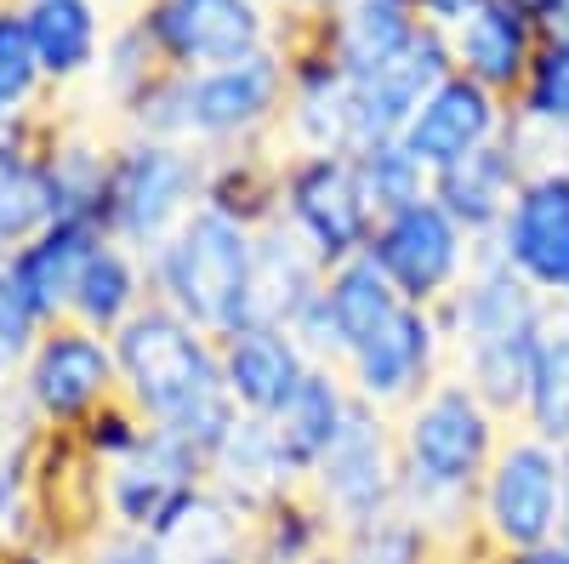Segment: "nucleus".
<instances>
[{
    "instance_id": "f257e3e1",
    "label": "nucleus",
    "mask_w": 569,
    "mask_h": 564,
    "mask_svg": "<svg viewBox=\"0 0 569 564\" xmlns=\"http://www.w3.org/2000/svg\"><path fill=\"white\" fill-rule=\"evenodd\" d=\"M399 428V513L445 547V558L472 553V491L496 462L512 422L496 416L461 376H439L416 405L393 416Z\"/></svg>"
},
{
    "instance_id": "f03ea898",
    "label": "nucleus",
    "mask_w": 569,
    "mask_h": 564,
    "mask_svg": "<svg viewBox=\"0 0 569 564\" xmlns=\"http://www.w3.org/2000/svg\"><path fill=\"white\" fill-rule=\"evenodd\" d=\"M120 359V399L160 434H177L194 451H211L233 422L240 405L222 383V348L194 319L171 314L166 303H149L137 319L114 332Z\"/></svg>"
},
{
    "instance_id": "7ed1b4c3",
    "label": "nucleus",
    "mask_w": 569,
    "mask_h": 564,
    "mask_svg": "<svg viewBox=\"0 0 569 564\" xmlns=\"http://www.w3.org/2000/svg\"><path fill=\"white\" fill-rule=\"evenodd\" d=\"M284 91H291V63H284V40H279L222 69H200V75L166 69L131 103L126 126L137 137H166V144H188L200 155L279 149Z\"/></svg>"
},
{
    "instance_id": "20e7f679",
    "label": "nucleus",
    "mask_w": 569,
    "mask_h": 564,
    "mask_svg": "<svg viewBox=\"0 0 569 564\" xmlns=\"http://www.w3.org/2000/svg\"><path fill=\"white\" fill-rule=\"evenodd\" d=\"M541 314H547V297L525 286L496 257L490 240L479 246V263L461 279V291L439 308L445 337H450V370L507 422L525 416V399H530Z\"/></svg>"
},
{
    "instance_id": "39448f33",
    "label": "nucleus",
    "mask_w": 569,
    "mask_h": 564,
    "mask_svg": "<svg viewBox=\"0 0 569 564\" xmlns=\"http://www.w3.org/2000/svg\"><path fill=\"white\" fill-rule=\"evenodd\" d=\"M149 286L154 303L194 319L200 332L211 337L240 332L257 303V228L200 206L149 257Z\"/></svg>"
},
{
    "instance_id": "423d86ee",
    "label": "nucleus",
    "mask_w": 569,
    "mask_h": 564,
    "mask_svg": "<svg viewBox=\"0 0 569 564\" xmlns=\"http://www.w3.org/2000/svg\"><path fill=\"white\" fill-rule=\"evenodd\" d=\"M206 200V155L166 137L120 131L109 144V177L98 195V228L109 240L154 257Z\"/></svg>"
},
{
    "instance_id": "0eeeda50",
    "label": "nucleus",
    "mask_w": 569,
    "mask_h": 564,
    "mask_svg": "<svg viewBox=\"0 0 569 564\" xmlns=\"http://www.w3.org/2000/svg\"><path fill=\"white\" fill-rule=\"evenodd\" d=\"M558 513H563V451L512 422L479 491H472V558L558 542Z\"/></svg>"
},
{
    "instance_id": "6e6552de",
    "label": "nucleus",
    "mask_w": 569,
    "mask_h": 564,
    "mask_svg": "<svg viewBox=\"0 0 569 564\" xmlns=\"http://www.w3.org/2000/svg\"><path fill=\"white\" fill-rule=\"evenodd\" d=\"M12 394L40 434H80L91 416L120 399L114 337L91 332L80 319L46 325L23 359V370L12 376Z\"/></svg>"
},
{
    "instance_id": "1a4fd4ad",
    "label": "nucleus",
    "mask_w": 569,
    "mask_h": 564,
    "mask_svg": "<svg viewBox=\"0 0 569 564\" xmlns=\"http://www.w3.org/2000/svg\"><path fill=\"white\" fill-rule=\"evenodd\" d=\"M131 23L149 34L154 58L177 75L240 63L284 40L279 7H262V0H137Z\"/></svg>"
},
{
    "instance_id": "9d476101",
    "label": "nucleus",
    "mask_w": 569,
    "mask_h": 564,
    "mask_svg": "<svg viewBox=\"0 0 569 564\" xmlns=\"http://www.w3.org/2000/svg\"><path fill=\"white\" fill-rule=\"evenodd\" d=\"M279 222L325 263H353L370 251L376 211L353 155H284L279 149Z\"/></svg>"
},
{
    "instance_id": "9b49d317",
    "label": "nucleus",
    "mask_w": 569,
    "mask_h": 564,
    "mask_svg": "<svg viewBox=\"0 0 569 564\" xmlns=\"http://www.w3.org/2000/svg\"><path fill=\"white\" fill-rule=\"evenodd\" d=\"M479 246L472 234L427 195V200H410L388 217H376V234H370V263L388 274V286L410 303V308H445L461 279L479 263Z\"/></svg>"
},
{
    "instance_id": "f8f14e48",
    "label": "nucleus",
    "mask_w": 569,
    "mask_h": 564,
    "mask_svg": "<svg viewBox=\"0 0 569 564\" xmlns=\"http://www.w3.org/2000/svg\"><path fill=\"white\" fill-rule=\"evenodd\" d=\"M399 479H405V467H399L393 416L353 405L348 428L308 474V496L337 520V531H359L370 520H382V513H399Z\"/></svg>"
},
{
    "instance_id": "ddd939ff",
    "label": "nucleus",
    "mask_w": 569,
    "mask_h": 564,
    "mask_svg": "<svg viewBox=\"0 0 569 564\" xmlns=\"http://www.w3.org/2000/svg\"><path fill=\"white\" fill-rule=\"evenodd\" d=\"M342 376H348L353 399L382 410V416H399L405 405H416L439 376H450V337H445L439 308H410L405 303L382 332L365 337L342 359Z\"/></svg>"
},
{
    "instance_id": "4468645a",
    "label": "nucleus",
    "mask_w": 569,
    "mask_h": 564,
    "mask_svg": "<svg viewBox=\"0 0 569 564\" xmlns=\"http://www.w3.org/2000/svg\"><path fill=\"white\" fill-rule=\"evenodd\" d=\"M284 63H291V91H284L279 149L284 155H353V80L325 52V40L308 23L284 18Z\"/></svg>"
},
{
    "instance_id": "2eb2a0df",
    "label": "nucleus",
    "mask_w": 569,
    "mask_h": 564,
    "mask_svg": "<svg viewBox=\"0 0 569 564\" xmlns=\"http://www.w3.org/2000/svg\"><path fill=\"white\" fill-rule=\"evenodd\" d=\"M200 491H206V451H194L177 434H160V428H149V439L131 456L103 467L109 525L137 531V536H160Z\"/></svg>"
},
{
    "instance_id": "dca6fc26",
    "label": "nucleus",
    "mask_w": 569,
    "mask_h": 564,
    "mask_svg": "<svg viewBox=\"0 0 569 564\" xmlns=\"http://www.w3.org/2000/svg\"><path fill=\"white\" fill-rule=\"evenodd\" d=\"M490 246L547 303L569 297V160L536 166L525 177V188H518V200Z\"/></svg>"
},
{
    "instance_id": "f3484780",
    "label": "nucleus",
    "mask_w": 569,
    "mask_h": 564,
    "mask_svg": "<svg viewBox=\"0 0 569 564\" xmlns=\"http://www.w3.org/2000/svg\"><path fill=\"white\" fill-rule=\"evenodd\" d=\"M399 308H405V297L388 286V274L370 257H353V263L325 268V286H319L313 308L291 325V332L308 343V354L319 365H342L365 337L382 332Z\"/></svg>"
},
{
    "instance_id": "a211bd4d",
    "label": "nucleus",
    "mask_w": 569,
    "mask_h": 564,
    "mask_svg": "<svg viewBox=\"0 0 569 564\" xmlns=\"http://www.w3.org/2000/svg\"><path fill=\"white\" fill-rule=\"evenodd\" d=\"M507 126H512V103L496 98L490 86L450 69L433 91H427V103L416 109V120L405 126V149L427 171H445V166H456L467 155L501 144Z\"/></svg>"
},
{
    "instance_id": "6ab92c4d",
    "label": "nucleus",
    "mask_w": 569,
    "mask_h": 564,
    "mask_svg": "<svg viewBox=\"0 0 569 564\" xmlns=\"http://www.w3.org/2000/svg\"><path fill=\"white\" fill-rule=\"evenodd\" d=\"M450 69H456L450 63V34L421 29L399 58H388L382 69L359 75L353 80V149L405 137V126L427 103V91H433Z\"/></svg>"
},
{
    "instance_id": "aec40b11",
    "label": "nucleus",
    "mask_w": 569,
    "mask_h": 564,
    "mask_svg": "<svg viewBox=\"0 0 569 564\" xmlns=\"http://www.w3.org/2000/svg\"><path fill=\"white\" fill-rule=\"evenodd\" d=\"M217 348H222L228 399L240 405V416H273L319 365L291 325H273V319H246L240 332L217 337Z\"/></svg>"
},
{
    "instance_id": "412c9836",
    "label": "nucleus",
    "mask_w": 569,
    "mask_h": 564,
    "mask_svg": "<svg viewBox=\"0 0 569 564\" xmlns=\"http://www.w3.org/2000/svg\"><path fill=\"white\" fill-rule=\"evenodd\" d=\"M34 513H40V542L80 547L109 525L103 507V467L80 451L74 434H46L34 462Z\"/></svg>"
},
{
    "instance_id": "4be33fe9",
    "label": "nucleus",
    "mask_w": 569,
    "mask_h": 564,
    "mask_svg": "<svg viewBox=\"0 0 569 564\" xmlns=\"http://www.w3.org/2000/svg\"><path fill=\"white\" fill-rule=\"evenodd\" d=\"M206 485L211 496H222L233 513H268L273 502H284L291 491H302V474L291 467V456L279 451L268 416H240L233 428L206 451Z\"/></svg>"
},
{
    "instance_id": "5701e85b",
    "label": "nucleus",
    "mask_w": 569,
    "mask_h": 564,
    "mask_svg": "<svg viewBox=\"0 0 569 564\" xmlns=\"http://www.w3.org/2000/svg\"><path fill=\"white\" fill-rule=\"evenodd\" d=\"M109 234L98 228V217H52L29 246H18L7 263H12V279L18 291L29 297V308L40 314V325H58L69 319L74 308V286Z\"/></svg>"
},
{
    "instance_id": "b1692460",
    "label": "nucleus",
    "mask_w": 569,
    "mask_h": 564,
    "mask_svg": "<svg viewBox=\"0 0 569 564\" xmlns=\"http://www.w3.org/2000/svg\"><path fill=\"white\" fill-rule=\"evenodd\" d=\"M541 52V29L530 18L525 0H490L479 18H467L456 34H450V63L456 75L490 86L496 98L512 103V91L525 86L530 63Z\"/></svg>"
},
{
    "instance_id": "393cba45",
    "label": "nucleus",
    "mask_w": 569,
    "mask_h": 564,
    "mask_svg": "<svg viewBox=\"0 0 569 564\" xmlns=\"http://www.w3.org/2000/svg\"><path fill=\"white\" fill-rule=\"evenodd\" d=\"M18 12H23V29L34 40V58L52 91L98 75L103 46L114 34L103 0H18Z\"/></svg>"
},
{
    "instance_id": "a878e982",
    "label": "nucleus",
    "mask_w": 569,
    "mask_h": 564,
    "mask_svg": "<svg viewBox=\"0 0 569 564\" xmlns=\"http://www.w3.org/2000/svg\"><path fill=\"white\" fill-rule=\"evenodd\" d=\"M46 144H52V120L0 131V257H12L52 217H63Z\"/></svg>"
},
{
    "instance_id": "bb28decb",
    "label": "nucleus",
    "mask_w": 569,
    "mask_h": 564,
    "mask_svg": "<svg viewBox=\"0 0 569 564\" xmlns=\"http://www.w3.org/2000/svg\"><path fill=\"white\" fill-rule=\"evenodd\" d=\"M525 177H530L525 155L512 149V137H501V144H490L479 155H467V160L433 171V200L472 234V240H496V228L507 222Z\"/></svg>"
},
{
    "instance_id": "cd10ccee",
    "label": "nucleus",
    "mask_w": 569,
    "mask_h": 564,
    "mask_svg": "<svg viewBox=\"0 0 569 564\" xmlns=\"http://www.w3.org/2000/svg\"><path fill=\"white\" fill-rule=\"evenodd\" d=\"M507 137L530 171L569 160V40H541L525 86L512 91Z\"/></svg>"
},
{
    "instance_id": "c85d7f7f",
    "label": "nucleus",
    "mask_w": 569,
    "mask_h": 564,
    "mask_svg": "<svg viewBox=\"0 0 569 564\" xmlns=\"http://www.w3.org/2000/svg\"><path fill=\"white\" fill-rule=\"evenodd\" d=\"M353 405H359V399H353V388H348L342 365H313V370L302 376V388L268 416V428H273L279 451L291 456V467L302 474V485H308V474L319 467V456L337 445V434L348 428Z\"/></svg>"
},
{
    "instance_id": "c756f323",
    "label": "nucleus",
    "mask_w": 569,
    "mask_h": 564,
    "mask_svg": "<svg viewBox=\"0 0 569 564\" xmlns=\"http://www.w3.org/2000/svg\"><path fill=\"white\" fill-rule=\"evenodd\" d=\"M308 29L325 40V52L348 69V80H359L370 69H382L388 58H399L427 23L416 12V0H353L337 18L308 23Z\"/></svg>"
},
{
    "instance_id": "7c9ffc66",
    "label": "nucleus",
    "mask_w": 569,
    "mask_h": 564,
    "mask_svg": "<svg viewBox=\"0 0 569 564\" xmlns=\"http://www.w3.org/2000/svg\"><path fill=\"white\" fill-rule=\"evenodd\" d=\"M46 434L29 422L12 388H0V553L40 542V513H34V462Z\"/></svg>"
},
{
    "instance_id": "2f4dec72",
    "label": "nucleus",
    "mask_w": 569,
    "mask_h": 564,
    "mask_svg": "<svg viewBox=\"0 0 569 564\" xmlns=\"http://www.w3.org/2000/svg\"><path fill=\"white\" fill-rule=\"evenodd\" d=\"M154 303V286H149V257L120 246V240H103L98 251H91L80 286H74V308L69 319L91 325V332L114 337L126 319H137L142 308Z\"/></svg>"
},
{
    "instance_id": "473e14b6",
    "label": "nucleus",
    "mask_w": 569,
    "mask_h": 564,
    "mask_svg": "<svg viewBox=\"0 0 569 564\" xmlns=\"http://www.w3.org/2000/svg\"><path fill=\"white\" fill-rule=\"evenodd\" d=\"M325 286V263L297 240L279 217L268 228H257V303L251 319H273V325H297L313 297Z\"/></svg>"
},
{
    "instance_id": "72a5a7b5",
    "label": "nucleus",
    "mask_w": 569,
    "mask_h": 564,
    "mask_svg": "<svg viewBox=\"0 0 569 564\" xmlns=\"http://www.w3.org/2000/svg\"><path fill=\"white\" fill-rule=\"evenodd\" d=\"M166 564H251V520L233 513L211 485L154 536Z\"/></svg>"
},
{
    "instance_id": "f704fd0d",
    "label": "nucleus",
    "mask_w": 569,
    "mask_h": 564,
    "mask_svg": "<svg viewBox=\"0 0 569 564\" xmlns=\"http://www.w3.org/2000/svg\"><path fill=\"white\" fill-rule=\"evenodd\" d=\"M518 428L541 434L547 445L569 451V303H547L536 332V370Z\"/></svg>"
},
{
    "instance_id": "c9c22d12",
    "label": "nucleus",
    "mask_w": 569,
    "mask_h": 564,
    "mask_svg": "<svg viewBox=\"0 0 569 564\" xmlns=\"http://www.w3.org/2000/svg\"><path fill=\"white\" fill-rule=\"evenodd\" d=\"M211 211L268 228L279 217V149H233V155H206V200Z\"/></svg>"
},
{
    "instance_id": "e433bc0d",
    "label": "nucleus",
    "mask_w": 569,
    "mask_h": 564,
    "mask_svg": "<svg viewBox=\"0 0 569 564\" xmlns=\"http://www.w3.org/2000/svg\"><path fill=\"white\" fill-rule=\"evenodd\" d=\"M337 520L308 496V485L251 520V564H319L337 553Z\"/></svg>"
},
{
    "instance_id": "4c0bfd02",
    "label": "nucleus",
    "mask_w": 569,
    "mask_h": 564,
    "mask_svg": "<svg viewBox=\"0 0 569 564\" xmlns=\"http://www.w3.org/2000/svg\"><path fill=\"white\" fill-rule=\"evenodd\" d=\"M46 69L34 58V40L23 29L18 0H0V131L18 126H40V103H46Z\"/></svg>"
},
{
    "instance_id": "58836bf2",
    "label": "nucleus",
    "mask_w": 569,
    "mask_h": 564,
    "mask_svg": "<svg viewBox=\"0 0 569 564\" xmlns=\"http://www.w3.org/2000/svg\"><path fill=\"white\" fill-rule=\"evenodd\" d=\"M353 166H359V182H365V200L376 217H388L410 200H427L433 195V171H427L410 149L405 137H388V144H365L353 149Z\"/></svg>"
},
{
    "instance_id": "ea45409f",
    "label": "nucleus",
    "mask_w": 569,
    "mask_h": 564,
    "mask_svg": "<svg viewBox=\"0 0 569 564\" xmlns=\"http://www.w3.org/2000/svg\"><path fill=\"white\" fill-rule=\"evenodd\" d=\"M337 564H445V547L405 513H382L359 531H342Z\"/></svg>"
},
{
    "instance_id": "a19ab883",
    "label": "nucleus",
    "mask_w": 569,
    "mask_h": 564,
    "mask_svg": "<svg viewBox=\"0 0 569 564\" xmlns=\"http://www.w3.org/2000/svg\"><path fill=\"white\" fill-rule=\"evenodd\" d=\"M166 63L154 58V46H149V34H142L131 18H120L114 23V34H109V46H103V63H98V80H103V98H109V109L120 115L142 86H149L154 75H160Z\"/></svg>"
},
{
    "instance_id": "79ce46f5",
    "label": "nucleus",
    "mask_w": 569,
    "mask_h": 564,
    "mask_svg": "<svg viewBox=\"0 0 569 564\" xmlns=\"http://www.w3.org/2000/svg\"><path fill=\"white\" fill-rule=\"evenodd\" d=\"M46 332L40 314L29 308V297L18 291V279H12V263L0 257V388H12V376L23 370L34 337Z\"/></svg>"
},
{
    "instance_id": "37998d69",
    "label": "nucleus",
    "mask_w": 569,
    "mask_h": 564,
    "mask_svg": "<svg viewBox=\"0 0 569 564\" xmlns=\"http://www.w3.org/2000/svg\"><path fill=\"white\" fill-rule=\"evenodd\" d=\"M74 439H80V451H86L91 462H98V467H114L120 456H131L142 439H149V422H142V416H137L126 399H114L109 410L91 416Z\"/></svg>"
},
{
    "instance_id": "c03bdc74",
    "label": "nucleus",
    "mask_w": 569,
    "mask_h": 564,
    "mask_svg": "<svg viewBox=\"0 0 569 564\" xmlns=\"http://www.w3.org/2000/svg\"><path fill=\"white\" fill-rule=\"evenodd\" d=\"M74 564H166V553H160L154 536H137V531L103 525L98 536H86V542L74 547Z\"/></svg>"
},
{
    "instance_id": "a18cd8bd",
    "label": "nucleus",
    "mask_w": 569,
    "mask_h": 564,
    "mask_svg": "<svg viewBox=\"0 0 569 564\" xmlns=\"http://www.w3.org/2000/svg\"><path fill=\"white\" fill-rule=\"evenodd\" d=\"M490 7V0H416V12L427 29H439V34H456L467 18H479Z\"/></svg>"
},
{
    "instance_id": "49530a36",
    "label": "nucleus",
    "mask_w": 569,
    "mask_h": 564,
    "mask_svg": "<svg viewBox=\"0 0 569 564\" xmlns=\"http://www.w3.org/2000/svg\"><path fill=\"white\" fill-rule=\"evenodd\" d=\"M541 40H569V0H525Z\"/></svg>"
},
{
    "instance_id": "de8ad7c7",
    "label": "nucleus",
    "mask_w": 569,
    "mask_h": 564,
    "mask_svg": "<svg viewBox=\"0 0 569 564\" xmlns=\"http://www.w3.org/2000/svg\"><path fill=\"white\" fill-rule=\"evenodd\" d=\"M342 7H353V0H284L279 18H291V23H325V18H337Z\"/></svg>"
},
{
    "instance_id": "09e8293b",
    "label": "nucleus",
    "mask_w": 569,
    "mask_h": 564,
    "mask_svg": "<svg viewBox=\"0 0 569 564\" xmlns=\"http://www.w3.org/2000/svg\"><path fill=\"white\" fill-rule=\"evenodd\" d=\"M479 564H569V542H541V547H525V553H496V558H479Z\"/></svg>"
},
{
    "instance_id": "8fccbe9b",
    "label": "nucleus",
    "mask_w": 569,
    "mask_h": 564,
    "mask_svg": "<svg viewBox=\"0 0 569 564\" xmlns=\"http://www.w3.org/2000/svg\"><path fill=\"white\" fill-rule=\"evenodd\" d=\"M558 542H569V451H563V513H558Z\"/></svg>"
},
{
    "instance_id": "3c124183",
    "label": "nucleus",
    "mask_w": 569,
    "mask_h": 564,
    "mask_svg": "<svg viewBox=\"0 0 569 564\" xmlns=\"http://www.w3.org/2000/svg\"><path fill=\"white\" fill-rule=\"evenodd\" d=\"M319 564H337V553H330V558H319Z\"/></svg>"
},
{
    "instance_id": "603ef678",
    "label": "nucleus",
    "mask_w": 569,
    "mask_h": 564,
    "mask_svg": "<svg viewBox=\"0 0 569 564\" xmlns=\"http://www.w3.org/2000/svg\"><path fill=\"white\" fill-rule=\"evenodd\" d=\"M0 564H7V553H0Z\"/></svg>"
}]
</instances>
